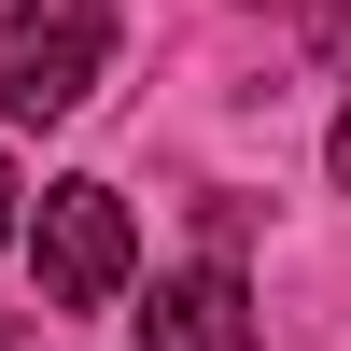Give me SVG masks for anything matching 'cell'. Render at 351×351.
Segmentation results:
<instances>
[{
  "label": "cell",
  "mask_w": 351,
  "mask_h": 351,
  "mask_svg": "<svg viewBox=\"0 0 351 351\" xmlns=\"http://www.w3.org/2000/svg\"><path fill=\"white\" fill-rule=\"evenodd\" d=\"M0 239H14V169H0Z\"/></svg>",
  "instance_id": "4"
},
{
  "label": "cell",
  "mask_w": 351,
  "mask_h": 351,
  "mask_svg": "<svg viewBox=\"0 0 351 351\" xmlns=\"http://www.w3.org/2000/svg\"><path fill=\"white\" fill-rule=\"evenodd\" d=\"M141 351H267V324H253V295L225 267H183V281H155V309H141Z\"/></svg>",
  "instance_id": "3"
},
{
  "label": "cell",
  "mask_w": 351,
  "mask_h": 351,
  "mask_svg": "<svg viewBox=\"0 0 351 351\" xmlns=\"http://www.w3.org/2000/svg\"><path fill=\"white\" fill-rule=\"evenodd\" d=\"M337 183H351V112H337Z\"/></svg>",
  "instance_id": "5"
},
{
  "label": "cell",
  "mask_w": 351,
  "mask_h": 351,
  "mask_svg": "<svg viewBox=\"0 0 351 351\" xmlns=\"http://www.w3.org/2000/svg\"><path fill=\"white\" fill-rule=\"evenodd\" d=\"M127 267H141L127 197H112V183H43V295L56 309H112Z\"/></svg>",
  "instance_id": "2"
},
{
  "label": "cell",
  "mask_w": 351,
  "mask_h": 351,
  "mask_svg": "<svg viewBox=\"0 0 351 351\" xmlns=\"http://www.w3.org/2000/svg\"><path fill=\"white\" fill-rule=\"evenodd\" d=\"M99 56H112V0H14L0 14V112L14 127L84 112L99 99Z\"/></svg>",
  "instance_id": "1"
}]
</instances>
